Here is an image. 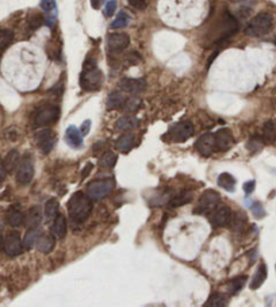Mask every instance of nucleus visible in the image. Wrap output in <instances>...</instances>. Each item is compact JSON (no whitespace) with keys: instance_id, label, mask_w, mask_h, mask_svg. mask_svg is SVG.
Instances as JSON below:
<instances>
[{"instance_id":"1","label":"nucleus","mask_w":276,"mask_h":307,"mask_svg":"<svg viewBox=\"0 0 276 307\" xmlns=\"http://www.w3.org/2000/svg\"><path fill=\"white\" fill-rule=\"evenodd\" d=\"M92 199L84 192H75L68 202L69 218L73 223L81 225L89 218L92 213Z\"/></svg>"},{"instance_id":"2","label":"nucleus","mask_w":276,"mask_h":307,"mask_svg":"<svg viewBox=\"0 0 276 307\" xmlns=\"http://www.w3.org/2000/svg\"><path fill=\"white\" fill-rule=\"evenodd\" d=\"M101 80H103V75L96 66V62L88 58L83 65V72L80 76L81 88L85 91H96L100 88Z\"/></svg>"},{"instance_id":"3","label":"nucleus","mask_w":276,"mask_h":307,"mask_svg":"<svg viewBox=\"0 0 276 307\" xmlns=\"http://www.w3.org/2000/svg\"><path fill=\"white\" fill-rule=\"evenodd\" d=\"M273 26V18L268 12H260L255 18L249 20L245 27V34L248 37H261L265 36Z\"/></svg>"},{"instance_id":"4","label":"nucleus","mask_w":276,"mask_h":307,"mask_svg":"<svg viewBox=\"0 0 276 307\" xmlns=\"http://www.w3.org/2000/svg\"><path fill=\"white\" fill-rule=\"evenodd\" d=\"M115 183L113 179H105V180H96V182L89 183L87 187V195L92 200H100L106 198L110 192H113Z\"/></svg>"},{"instance_id":"5","label":"nucleus","mask_w":276,"mask_h":307,"mask_svg":"<svg viewBox=\"0 0 276 307\" xmlns=\"http://www.w3.org/2000/svg\"><path fill=\"white\" fill-rule=\"evenodd\" d=\"M34 178V165L30 154L20 158V162L16 168V182L19 186H28Z\"/></svg>"},{"instance_id":"6","label":"nucleus","mask_w":276,"mask_h":307,"mask_svg":"<svg viewBox=\"0 0 276 307\" xmlns=\"http://www.w3.org/2000/svg\"><path fill=\"white\" fill-rule=\"evenodd\" d=\"M194 134V125L190 121H182L174 125L165 135H169L175 142H184Z\"/></svg>"},{"instance_id":"7","label":"nucleus","mask_w":276,"mask_h":307,"mask_svg":"<svg viewBox=\"0 0 276 307\" xmlns=\"http://www.w3.org/2000/svg\"><path fill=\"white\" fill-rule=\"evenodd\" d=\"M60 117V107L58 106H48L41 109L34 117V125L38 127H44V126L53 125L57 122Z\"/></svg>"},{"instance_id":"8","label":"nucleus","mask_w":276,"mask_h":307,"mask_svg":"<svg viewBox=\"0 0 276 307\" xmlns=\"http://www.w3.org/2000/svg\"><path fill=\"white\" fill-rule=\"evenodd\" d=\"M219 200H221V196L217 191L213 190H207L206 192H203L200 195V198L198 200V209L196 211L199 213H211L214 211L219 204Z\"/></svg>"},{"instance_id":"9","label":"nucleus","mask_w":276,"mask_h":307,"mask_svg":"<svg viewBox=\"0 0 276 307\" xmlns=\"http://www.w3.org/2000/svg\"><path fill=\"white\" fill-rule=\"evenodd\" d=\"M56 133L50 129H42L36 134L37 146L44 154H49L56 145Z\"/></svg>"},{"instance_id":"10","label":"nucleus","mask_w":276,"mask_h":307,"mask_svg":"<svg viewBox=\"0 0 276 307\" xmlns=\"http://www.w3.org/2000/svg\"><path fill=\"white\" fill-rule=\"evenodd\" d=\"M4 252L11 257L19 256L23 252V244L19 237V233L12 231L8 233V235L4 238Z\"/></svg>"},{"instance_id":"11","label":"nucleus","mask_w":276,"mask_h":307,"mask_svg":"<svg viewBox=\"0 0 276 307\" xmlns=\"http://www.w3.org/2000/svg\"><path fill=\"white\" fill-rule=\"evenodd\" d=\"M231 217L233 213L227 206H218L213 211L211 215V223L217 227H225L229 226L231 222Z\"/></svg>"},{"instance_id":"12","label":"nucleus","mask_w":276,"mask_h":307,"mask_svg":"<svg viewBox=\"0 0 276 307\" xmlns=\"http://www.w3.org/2000/svg\"><path fill=\"white\" fill-rule=\"evenodd\" d=\"M130 44V37L126 32H113L107 38V46L111 52L125 50Z\"/></svg>"},{"instance_id":"13","label":"nucleus","mask_w":276,"mask_h":307,"mask_svg":"<svg viewBox=\"0 0 276 307\" xmlns=\"http://www.w3.org/2000/svg\"><path fill=\"white\" fill-rule=\"evenodd\" d=\"M195 148L198 152L204 157L211 156V153L215 150V137L213 133H206L198 138V141L195 144Z\"/></svg>"},{"instance_id":"14","label":"nucleus","mask_w":276,"mask_h":307,"mask_svg":"<svg viewBox=\"0 0 276 307\" xmlns=\"http://www.w3.org/2000/svg\"><path fill=\"white\" fill-rule=\"evenodd\" d=\"M119 87L125 92L138 95L146 89V81L144 79H123L119 81Z\"/></svg>"},{"instance_id":"15","label":"nucleus","mask_w":276,"mask_h":307,"mask_svg":"<svg viewBox=\"0 0 276 307\" xmlns=\"http://www.w3.org/2000/svg\"><path fill=\"white\" fill-rule=\"evenodd\" d=\"M215 137V149L227 150L233 145V135L227 129H219L214 134Z\"/></svg>"},{"instance_id":"16","label":"nucleus","mask_w":276,"mask_h":307,"mask_svg":"<svg viewBox=\"0 0 276 307\" xmlns=\"http://www.w3.org/2000/svg\"><path fill=\"white\" fill-rule=\"evenodd\" d=\"M37 249L41 253H45V255H48L50 252L54 249L56 247V237L54 234H42L38 237V241L36 244Z\"/></svg>"},{"instance_id":"17","label":"nucleus","mask_w":276,"mask_h":307,"mask_svg":"<svg viewBox=\"0 0 276 307\" xmlns=\"http://www.w3.org/2000/svg\"><path fill=\"white\" fill-rule=\"evenodd\" d=\"M83 134L77 127L75 126H69L66 129V133H65V140L68 142V145L71 148H80L83 145Z\"/></svg>"},{"instance_id":"18","label":"nucleus","mask_w":276,"mask_h":307,"mask_svg":"<svg viewBox=\"0 0 276 307\" xmlns=\"http://www.w3.org/2000/svg\"><path fill=\"white\" fill-rule=\"evenodd\" d=\"M261 140L265 144H273L276 142V121L269 119L264 123L263 131H261Z\"/></svg>"},{"instance_id":"19","label":"nucleus","mask_w":276,"mask_h":307,"mask_svg":"<svg viewBox=\"0 0 276 307\" xmlns=\"http://www.w3.org/2000/svg\"><path fill=\"white\" fill-rule=\"evenodd\" d=\"M138 126H140V119L133 115H123L115 123V127L118 130H122V131H127V130H133L137 129Z\"/></svg>"},{"instance_id":"20","label":"nucleus","mask_w":276,"mask_h":307,"mask_svg":"<svg viewBox=\"0 0 276 307\" xmlns=\"http://www.w3.org/2000/svg\"><path fill=\"white\" fill-rule=\"evenodd\" d=\"M52 233L57 238H64L66 235V219L62 214H57L56 218L53 219Z\"/></svg>"},{"instance_id":"21","label":"nucleus","mask_w":276,"mask_h":307,"mask_svg":"<svg viewBox=\"0 0 276 307\" xmlns=\"http://www.w3.org/2000/svg\"><path fill=\"white\" fill-rule=\"evenodd\" d=\"M41 222H42V211H41L40 206H32L27 213L26 217V223H27L28 229H37L40 227Z\"/></svg>"},{"instance_id":"22","label":"nucleus","mask_w":276,"mask_h":307,"mask_svg":"<svg viewBox=\"0 0 276 307\" xmlns=\"http://www.w3.org/2000/svg\"><path fill=\"white\" fill-rule=\"evenodd\" d=\"M267 265L264 263H260L259 268H257V271H256L255 276L252 278V282H251V290H257V288L261 286V284L265 282V279H267Z\"/></svg>"},{"instance_id":"23","label":"nucleus","mask_w":276,"mask_h":307,"mask_svg":"<svg viewBox=\"0 0 276 307\" xmlns=\"http://www.w3.org/2000/svg\"><path fill=\"white\" fill-rule=\"evenodd\" d=\"M127 100V97H126L125 93L119 92V91H114L109 95V99H107V106H109V110H114V109H121L123 107Z\"/></svg>"},{"instance_id":"24","label":"nucleus","mask_w":276,"mask_h":307,"mask_svg":"<svg viewBox=\"0 0 276 307\" xmlns=\"http://www.w3.org/2000/svg\"><path fill=\"white\" fill-rule=\"evenodd\" d=\"M134 142H135V137H134V134L125 133V134H122L121 137L118 138V141L115 145H117V149H119L121 152L126 153V152H129V150L133 148Z\"/></svg>"},{"instance_id":"25","label":"nucleus","mask_w":276,"mask_h":307,"mask_svg":"<svg viewBox=\"0 0 276 307\" xmlns=\"http://www.w3.org/2000/svg\"><path fill=\"white\" fill-rule=\"evenodd\" d=\"M231 229L235 233H243L245 229H247L248 225V218L247 215L244 214L243 211H238L237 214H234V217H231Z\"/></svg>"},{"instance_id":"26","label":"nucleus","mask_w":276,"mask_h":307,"mask_svg":"<svg viewBox=\"0 0 276 307\" xmlns=\"http://www.w3.org/2000/svg\"><path fill=\"white\" fill-rule=\"evenodd\" d=\"M20 162V154L18 150H11L4 158V165L7 168V172H14L18 168Z\"/></svg>"},{"instance_id":"27","label":"nucleus","mask_w":276,"mask_h":307,"mask_svg":"<svg viewBox=\"0 0 276 307\" xmlns=\"http://www.w3.org/2000/svg\"><path fill=\"white\" fill-rule=\"evenodd\" d=\"M8 223L11 225L12 227H20L23 226L24 222H26V217L20 210H16V209H12L7 215Z\"/></svg>"},{"instance_id":"28","label":"nucleus","mask_w":276,"mask_h":307,"mask_svg":"<svg viewBox=\"0 0 276 307\" xmlns=\"http://www.w3.org/2000/svg\"><path fill=\"white\" fill-rule=\"evenodd\" d=\"M218 186L221 187V188H223V190L229 191V192H233L235 187V179L233 178L230 174L219 175Z\"/></svg>"},{"instance_id":"29","label":"nucleus","mask_w":276,"mask_h":307,"mask_svg":"<svg viewBox=\"0 0 276 307\" xmlns=\"http://www.w3.org/2000/svg\"><path fill=\"white\" fill-rule=\"evenodd\" d=\"M118 156L114 152H106V153L101 154V157L99 158V165L101 168H106V169H110V168H114V165L117 164Z\"/></svg>"},{"instance_id":"30","label":"nucleus","mask_w":276,"mask_h":307,"mask_svg":"<svg viewBox=\"0 0 276 307\" xmlns=\"http://www.w3.org/2000/svg\"><path fill=\"white\" fill-rule=\"evenodd\" d=\"M38 237H40V230H38V227H37V229H28L26 235H24L23 247L27 248V249L34 248L36 247L37 241H38Z\"/></svg>"},{"instance_id":"31","label":"nucleus","mask_w":276,"mask_h":307,"mask_svg":"<svg viewBox=\"0 0 276 307\" xmlns=\"http://www.w3.org/2000/svg\"><path fill=\"white\" fill-rule=\"evenodd\" d=\"M191 199H192V195L190 192H182V194L176 195L174 198L169 200V207L172 209H176V207L184 206L187 203L191 202Z\"/></svg>"},{"instance_id":"32","label":"nucleus","mask_w":276,"mask_h":307,"mask_svg":"<svg viewBox=\"0 0 276 307\" xmlns=\"http://www.w3.org/2000/svg\"><path fill=\"white\" fill-rule=\"evenodd\" d=\"M226 304H227V296L221 294V292H214V294L207 299L204 306L222 307V306H226Z\"/></svg>"},{"instance_id":"33","label":"nucleus","mask_w":276,"mask_h":307,"mask_svg":"<svg viewBox=\"0 0 276 307\" xmlns=\"http://www.w3.org/2000/svg\"><path fill=\"white\" fill-rule=\"evenodd\" d=\"M58 207H60V203L57 199H49L46 202V206H45V215L48 219H54L56 215L58 214Z\"/></svg>"},{"instance_id":"34","label":"nucleus","mask_w":276,"mask_h":307,"mask_svg":"<svg viewBox=\"0 0 276 307\" xmlns=\"http://www.w3.org/2000/svg\"><path fill=\"white\" fill-rule=\"evenodd\" d=\"M130 23V15L126 14L125 11H119L115 20L111 23V28H123L126 26H129Z\"/></svg>"},{"instance_id":"35","label":"nucleus","mask_w":276,"mask_h":307,"mask_svg":"<svg viewBox=\"0 0 276 307\" xmlns=\"http://www.w3.org/2000/svg\"><path fill=\"white\" fill-rule=\"evenodd\" d=\"M14 40V32L7 28H0V52L7 48Z\"/></svg>"},{"instance_id":"36","label":"nucleus","mask_w":276,"mask_h":307,"mask_svg":"<svg viewBox=\"0 0 276 307\" xmlns=\"http://www.w3.org/2000/svg\"><path fill=\"white\" fill-rule=\"evenodd\" d=\"M245 282H247V278L245 276H241V278H237L233 282H230L229 284V292H230L231 295H235V294H238L243 287L245 286Z\"/></svg>"},{"instance_id":"37","label":"nucleus","mask_w":276,"mask_h":307,"mask_svg":"<svg viewBox=\"0 0 276 307\" xmlns=\"http://www.w3.org/2000/svg\"><path fill=\"white\" fill-rule=\"evenodd\" d=\"M140 107H141V100H140L138 97H130V99L126 100L125 106H123V109H125L127 113H135V111L140 110Z\"/></svg>"},{"instance_id":"38","label":"nucleus","mask_w":276,"mask_h":307,"mask_svg":"<svg viewBox=\"0 0 276 307\" xmlns=\"http://www.w3.org/2000/svg\"><path fill=\"white\" fill-rule=\"evenodd\" d=\"M41 8L45 12L56 11V0H41Z\"/></svg>"},{"instance_id":"39","label":"nucleus","mask_w":276,"mask_h":307,"mask_svg":"<svg viewBox=\"0 0 276 307\" xmlns=\"http://www.w3.org/2000/svg\"><path fill=\"white\" fill-rule=\"evenodd\" d=\"M117 10V0H109L105 7V16H113Z\"/></svg>"},{"instance_id":"40","label":"nucleus","mask_w":276,"mask_h":307,"mask_svg":"<svg viewBox=\"0 0 276 307\" xmlns=\"http://www.w3.org/2000/svg\"><path fill=\"white\" fill-rule=\"evenodd\" d=\"M251 209H252V213H253V215H255L256 218H263L264 215H265V211H264L263 206H261L259 202L253 203Z\"/></svg>"},{"instance_id":"41","label":"nucleus","mask_w":276,"mask_h":307,"mask_svg":"<svg viewBox=\"0 0 276 307\" xmlns=\"http://www.w3.org/2000/svg\"><path fill=\"white\" fill-rule=\"evenodd\" d=\"M127 2L137 10H145L146 8V0H127Z\"/></svg>"},{"instance_id":"42","label":"nucleus","mask_w":276,"mask_h":307,"mask_svg":"<svg viewBox=\"0 0 276 307\" xmlns=\"http://www.w3.org/2000/svg\"><path fill=\"white\" fill-rule=\"evenodd\" d=\"M255 186H256L255 180H249V182L245 183V184H244V191H245V194L247 195L252 194L253 190H255Z\"/></svg>"},{"instance_id":"43","label":"nucleus","mask_w":276,"mask_h":307,"mask_svg":"<svg viewBox=\"0 0 276 307\" xmlns=\"http://www.w3.org/2000/svg\"><path fill=\"white\" fill-rule=\"evenodd\" d=\"M7 178V168L4 165V161L0 158V182H3Z\"/></svg>"},{"instance_id":"44","label":"nucleus","mask_w":276,"mask_h":307,"mask_svg":"<svg viewBox=\"0 0 276 307\" xmlns=\"http://www.w3.org/2000/svg\"><path fill=\"white\" fill-rule=\"evenodd\" d=\"M89 129H91V121L83 122V125H81V129H80L81 134H83V135H87V134L89 133Z\"/></svg>"},{"instance_id":"45","label":"nucleus","mask_w":276,"mask_h":307,"mask_svg":"<svg viewBox=\"0 0 276 307\" xmlns=\"http://www.w3.org/2000/svg\"><path fill=\"white\" fill-rule=\"evenodd\" d=\"M42 23V16L36 15L34 16V19H31V26L32 27H38L40 24Z\"/></svg>"},{"instance_id":"46","label":"nucleus","mask_w":276,"mask_h":307,"mask_svg":"<svg viewBox=\"0 0 276 307\" xmlns=\"http://www.w3.org/2000/svg\"><path fill=\"white\" fill-rule=\"evenodd\" d=\"M100 3H101V0H92V7L93 8H99Z\"/></svg>"},{"instance_id":"47","label":"nucleus","mask_w":276,"mask_h":307,"mask_svg":"<svg viewBox=\"0 0 276 307\" xmlns=\"http://www.w3.org/2000/svg\"><path fill=\"white\" fill-rule=\"evenodd\" d=\"M2 249H4V238H3V235H0V251Z\"/></svg>"},{"instance_id":"48","label":"nucleus","mask_w":276,"mask_h":307,"mask_svg":"<svg viewBox=\"0 0 276 307\" xmlns=\"http://www.w3.org/2000/svg\"><path fill=\"white\" fill-rule=\"evenodd\" d=\"M230 2H234V3H237V2H243V0H230Z\"/></svg>"},{"instance_id":"49","label":"nucleus","mask_w":276,"mask_h":307,"mask_svg":"<svg viewBox=\"0 0 276 307\" xmlns=\"http://www.w3.org/2000/svg\"><path fill=\"white\" fill-rule=\"evenodd\" d=\"M275 44H276V40H275Z\"/></svg>"}]
</instances>
